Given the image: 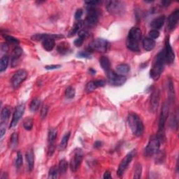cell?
Wrapping results in <instances>:
<instances>
[{
    "label": "cell",
    "instance_id": "6da1fadb",
    "mask_svg": "<svg viewBox=\"0 0 179 179\" xmlns=\"http://www.w3.org/2000/svg\"><path fill=\"white\" fill-rule=\"evenodd\" d=\"M165 51H161L155 57L152 69L150 71V76L154 81H157L160 77L166 63Z\"/></svg>",
    "mask_w": 179,
    "mask_h": 179
},
{
    "label": "cell",
    "instance_id": "7a4b0ae2",
    "mask_svg": "<svg viewBox=\"0 0 179 179\" xmlns=\"http://www.w3.org/2000/svg\"><path fill=\"white\" fill-rule=\"evenodd\" d=\"M127 122L134 135L137 137L142 136L144 131V125L140 117L136 113H130L128 115Z\"/></svg>",
    "mask_w": 179,
    "mask_h": 179
},
{
    "label": "cell",
    "instance_id": "3957f363",
    "mask_svg": "<svg viewBox=\"0 0 179 179\" xmlns=\"http://www.w3.org/2000/svg\"><path fill=\"white\" fill-rule=\"evenodd\" d=\"M106 8H107L108 13L115 16L124 15L126 11L125 2L121 1H115V0L107 1L106 3Z\"/></svg>",
    "mask_w": 179,
    "mask_h": 179
},
{
    "label": "cell",
    "instance_id": "277c9868",
    "mask_svg": "<svg viewBox=\"0 0 179 179\" xmlns=\"http://www.w3.org/2000/svg\"><path fill=\"white\" fill-rule=\"evenodd\" d=\"M169 101H167L166 102H164L162 110H161V113L160 116V121H159V132L160 135L158 136V137L162 140V132L164 131V126H165V123L167 122V118H168L169 116Z\"/></svg>",
    "mask_w": 179,
    "mask_h": 179
},
{
    "label": "cell",
    "instance_id": "5b68a950",
    "mask_svg": "<svg viewBox=\"0 0 179 179\" xmlns=\"http://www.w3.org/2000/svg\"><path fill=\"white\" fill-rule=\"evenodd\" d=\"M161 143V139L158 137H152L149 141L147 146L145 149V154L147 156H152V155L157 154L159 152Z\"/></svg>",
    "mask_w": 179,
    "mask_h": 179
},
{
    "label": "cell",
    "instance_id": "8992f818",
    "mask_svg": "<svg viewBox=\"0 0 179 179\" xmlns=\"http://www.w3.org/2000/svg\"><path fill=\"white\" fill-rule=\"evenodd\" d=\"M136 153H137L136 150H132V151L129 152V153L125 157L124 159L121 161V162H120L118 167V171H117V175H118L119 177H122L123 174H124L125 170L127 169V167L130 165L132 160H133L134 157L136 155Z\"/></svg>",
    "mask_w": 179,
    "mask_h": 179
},
{
    "label": "cell",
    "instance_id": "52a82bcc",
    "mask_svg": "<svg viewBox=\"0 0 179 179\" xmlns=\"http://www.w3.org/2000/svg\"><path fill=\"white\" fill-rule=\"evenodd\" d=\"M108 81L111 85L114 86H120L124 84L127 78L124 75H120L109 70L107 72Z\"/></svg>",
    "mask_w": 179,
    "mask_h": 179
},
{
    "label": "cell",
    "instance_id": "ba28073f",
    "mask_svg": "<svg viewBox=\"0 0 179 179\" xmlns=\"http://www.w3.org/2000/svg\"><path fill=\"white\" fill-rule=\"evenodd\" d=\"M91 50H95L100 52H106L110 48V43L104 39H96L90 46Z\"/></svg>",
    "mask_w": 179,
    "mask_h": 179
},
{
    "label": "cell",
    "instance_id": "9c48e42d",
    "mask_svg": "<svg viewBox=\"0 0 179 179\" xmlns=\"http://www.w3.org/2000/svg\"><path fill=\"white\" fill-rule=\"evenodd\" d=\"M83 159V152L81 148H77L74 151V154L70 162V168L72 172H76L79 169Z\"/></svg>",
    "mask_w": 179,
    "mask_h": 179
},
{
    "label": "cell",
    "instance_id": "30bf717a",
    "mask_svg": "<svg viewBox=\"0 0 179 179\" xmlns=\"http://www.w3.org/2000/svg\"><path fill=\"white\" fill-rule=\"evenodd\" d=\"M99 20V13L95 7H87V14L86 18V22L87 26L93 27L97 24Z\"/></svg>",
    "mask_w": 179,
    "mask_h": 179
},
{
    "label": "cell",
    "instance_id": "8fae6325",
    "mask_svg": "<svg viewBox=\"0 0 179 179\" xmlns=\"http://www.w3.org/2000/svg\"><path fill=\"white\" fill-rule=\"evenodd\" d=\"M25 109V104H20L16 107V110L13 113V118L12 120H11V122L9 126L10 128L15 127L17 125V124L19 122V120L21 119L22 116H23V114H24Z\"/></svg>",
    "mask_w": 179,
    "mask_h": 179
},
{
    "label": "cell",
    "instance_id": "7c38bea8",
    "mask_svg": "<svg viewBox=\"0 0 179 179\" xmlns=\"http://www.w3.org/2000/svg\"><path fill=\"white\" fill-rule=\"evenodd\" d=\"M27 76V72L25 69H20L17 71L15 74L13 76L11 79V83L14 88H17L21 84L22 82L24 81Z\"/></svg>",
    "mask_w": 179,
    "mask_h": 179
},
{
    "label": "cell",
    "instance_id": "4fadbf2b",
    "mask_svg": "<svg viewBox=\"0 0 179 179\" xmlns=\"http://www.w3.org/2000/svg\"><path fill=\"white\" fill-rule=\"evenodd\" d=\"M160 92L158 89H155L152 91L151 96V101H150V110L152 112H155L157 109L160 103Z\"/></svg>",
    "mask_w": 179,
    "mask_h": 179
},
{
    "label": "cell",
    "instance_id": "5bb4252c",
    "mask_svg": "<svg viewBox=\"0 0 179 179\" xmlns=\"http://www.w3.org/2000/svg\"><path fill=\"white\" fill-rule=\"evenodd\" d=\"M179 20V9H176L174 12H172L171 15L168 17L167 20V29L169 31L174 30L177 27Z\"/></svg>",
    "mask_w": 179,
    "mask_h": 179
},
{
    "label": "cell",
    "instance_id": "9a60e30c",
    "mask_svg": "<svg viewBox=\"0 0 179 179\" xmlns=\"http://www.w3.org/2000/svg\"><path fill=\"white\" fill-rule=\"evenodd\" d=\"M165 55H166V60L168 64H172L174 62L175 60V53L174 51H173V48L170 44L169 42V39L167 38L166 39V43H165Z\"/></svg>",
    "mask_w": 179,
    "mask_h": 179
},
{
    "label": "cell",
    "instance_id": "2e32d148",
    "mask_svg": "<svg viewBox=\"0 0 179 179\" xmlns=\"http://www.w3.org/2000/svg\"><path fill=\"white\" fill-rule=\"evenodd\" d=\"M142 39V31L139 27H134L129 32L127 39L134 41V42H139Z\"/></svg>",
    "mask_w": 179,
    "mask_h": 179
},
{
    "label": "cell",
    "instance_id": "e0dca14e",
    "mask_svg": "<svg viewBox=\"0 0 179 179\" xmlns=\"http://www.w3.org/2000/svg\"><path fill=\"white\" fill-rule=\"evenodd\" d=\"M22 54V50L21 48L17 46L13 49L12 55H11V67L14 68L18 64L19 59Z\"/></svg>",
    "mask_w": 179,
    "mask_h": 179
},
{
    "label": "cell",
    "instance_id": "ac0fdd59",
    "mask_svg": "<svg viewBox=\"0 0 179 179\" xmlns=\"http://www.w3.org/2000/svg\"><path fill=\"white\" fill-rule=\"evenodd\" d=\"M63 35L60 34H37L34 35L32 37V40L36 41V42H39V41L45 40L46 39H48V38H52V39H60V38H63Z\"/></svg>",
    "mask_w": 179,
    "mask_h": 179
},
{
    "label": "cell",
    "instance_id": "d6986e66",
    "mask_svg": "<svg viewBox=\"0 0 179 179\" xmlns=\"http://www.w3.org/2000/svg\"><path fill=\"white\" fill-rule=\"evenodd\" d=\"M164 22H165V16L161 15L152 20L151 26L152 28H153V30H159V29L162 28L164 24Z\"/></svg>",
    "mask_w": 179,
    "mask_h": 179
},
{
    "label": "cell",
    "instance_id": "ffe728a7",
    "mask_svg": "<svg viewBox=\"0 0 179 179\" xmlns=\"http://www.w3.org/2000/svg\"><path fill=\"white\" fill-rule=\"evenodd\" d=\"M11 115V108L8 107H5L3 108L1 113V126L6 127L9 120Z\"/></svg>",
    "mask_w": 179,
    "mask_h": 179
},
{
    "label": "cell",
    "instance_id": "44dd1931",
    "mask_svg": "<svg viewBox=\"0 0 179 179\" xmlns=\"http://www.w3.org/2000/svg\"><path fill=\"white\" fill-rule=\"evenodd\" d=\"M26 160H27L29 171L32 172L34 166V154L32 149L29 150L26 152Z\"/></svg>",
    "mask_w": 179,
    "mask_h": 179
},
{
    "label": "cell",
    "instance_id": "7402d4cb",
    "mask_svg": "<svg viewBox=\"0 0 179 179\" xmlns=\"http://www.w3.org/2000/svg\"><path fill=\"white\" fill-rule=\"evenodd\" d=\"M143 46L146 51H151L155 48V42L154 39L150 37H146L143 39Z\"/></svg>",
    "mask_w": 179,
    "mask_h": 179
},
{
    "label": "cell",
    "instance_id": "603a6c76",
    "mask_svg": "<svg viewBox=\"0 0 179 179\" xmlns=\"http://www.w3.org/2000/svg\"><path fill=\"white\" fill-rule=\"evenodd\" d=\"M55 39H52V38H48V39H46L42 42V46L46 51H51L52 49L55 48Z\"/></svg>",
    "mask_w": 179,
    "mask_h": 179
},
{
    "label": "cell",
    "instance_id": "cb8c5ba5",
    "mask_svg": "<svg viewBox=\"0 0 179 179\" xmlns=\"http://www.w3.org/2000/svg\"><path fill=\"white\" fill-rule=\"evenodd\" d=\"M84 25V22L83 20H78L77 22H76L74 25L73 26V27L72 28V30L69 31L68 34L69 37H74L76 34H77V32L81 30Z\"/></svg>",
    "mask_w": 179,
    "mask_h": 179
},
{
    "label": "cell",
    "instance_id": "d4e9b609",
    "mask_svg": "<svg viewBox=\"0 0 179 179\" xmlns=\"http://www.w3.org/2000/svg\"><path fill=\"white\" fill-rule=\"evenodd\" d=\"M99 64L106 72L109 71L111 68V62L109 59L107 57L102 56L100 59H99Z\"/></svg>",
    "mask_w": 179,
    "mask_h": 179
},
{
    "label": "cell",
    "instance_id": "484cf974",
    "mask_svg": "<svg viewBox=\"0 0 179 179\" xmlns=\"http://www.w3.org/2000/svg\"><path fill=\"white\" fill-rule=\"evenodd\" d=\"M126 45H127V48L129 50H130V51H132L138 52V51H140V47L139 45V42H134V41L127 39Z\"/></svg>",
    "mask_w": 179,
    "mask_h": 179
},
{
    "label": "cell",
    "instance_id": "4316f807",
    "mask_svg": "<svg viewBox=\"0 0 179 179\" xmlns=\"http://www.w3.org/2000/svg\"><path fill=\"white\" fill-rule=\"evenodd\" d=\"M130 67L127 64H120L116 67V71L118 74H126L130 72Z\"/></svg>",
    "mask_w": 179,
    "mask_h": 179
},
{
    "label": "cell",
    "instance_id": "83f0119b",
    "mask_svg": "<svg viewBox=\"0 0 179 179\" xmlns=\"http://www.w3.org/2000/svg\"><path fill=\"white\" fill-rule=\"evenodd\" d=\"M70 136H71V132H70L64 135V137H62V141L59 146L60 151H64V150L67 148Z\"/></svg>",
    "mask_w": 179,
    "mask_h": 179
},
{
    "label": "cell",
    "instance_id": "f1b7e54d",
    "mask_svg": "<svg viewBox=\"0 0 179 179\" xmlns=\"http://www.w3.org/2000/svg\"><path fill=\"white\" fill-rule=\"evenodd\" d=\"M57 51L62 55L66 54L69 50V43L67 42H62L57 46Z\"/></svg>",
    "mask_w": 179,
    "mask_h": 179
},
{
    "label": "cell",
    "instance_id": "f546056e",
    "mask_svg": "<svg viewBox=\"0 0 179 179\" xmlns=\"http://www.w3.org/2000/svg\"><path fill=\"white\" fill-rule=\"evenodd\" d=\"M8 62H9V58L7 55L2 56L0 60V72H4L7 69Z\"/></svg>",
    "mask_w": 179,
    "mask_h": 179
},
{
    "label": "cell",
    "instance_id": "4dcf8cb0",
    "mask_svg": "<svg viewBox=\"0 0 179 179\" xmlns=\"http://www.w3.org/2000/svg\"><path fill=\"white\" fill-rule=\"evenodd\" d=\"M57 136V131L56 129H51L48 132V142L49 144H53Z\"/></svg>",
    "mask_w": 179,
    "mask_h": 179
},
{
    "label": "cell",
    "instance_id": "1f68e13d",
    "mask_svg": "<svg viewBox=\"0 0 179 179\" xmlns=\"http://www.w3.org/2000/svg\"><path fill=\"white\" fill-rule=\"evenodd\" d=\"M41 105V101L39 98H34L32 99L30 105V109L32 112H36L39 109Z\"/></svg>",
    "mask_w": 179,
    "mask_h": 179
},
{
    "label": "cell",
    "instance_id": "d6a6232c",
    "mask_svg": "<svg viewBox=\"0 0 179 179\" xmlns=\"http://www.w3.org/2000/svg\"><path fill=\"white\" fill-rule=\"evenodd\" d=\"M59 172L60 174H64L68 169V162L65 160H62L60 161L59 165H58Z\"/></svg>",
    "mask_w": 179,
    "mask_h": 179
},
{
    "label": "cell",
    "instance_id": "836d02e7",
    "mask_svg": "<svg viewBox=\"0 0 179 179\" xmlns=\"http://www.w3.org/2000/svg\"><path fill=\"white\" fill-rule=\"evenodd\" d=\"M60 174L59 169L57 166H52L51 167L48 172V177L50 178H57L58 174Z\"/></svg>",
    "mask_w": 179,
    "mask_h": 179
},
{
    "label": "cell",
    "instance_id": "e575fe53",
    "mask_svg": "<svg viewBox=\"0 0 179 179\" xmlns=\"http://www.w3.org/2000/svg\"><path fill=\"white\" fill-rule=\"evenodd\" d=\"M11 147L12 148H15L17 145V143H18V134L17 132H13L11 137Z\"/></svg>",
    "mask_w": 179,
    "mask_h": 179
},
{
    "label": "cell",
    "instance_id": "d590c367",
    "mask_svg": "<svg viewBox=\"0 0 179 179\" xmlns=\"http://www.w3.org/2000/svg\"><path fill=\"white\" fill-rule=\"evenodd\" d=\"M34 121L31 118H26L24 122H23V127L26 130H31L32 127H33Z\"/></svg>",
    "mask_w": 179,
    "mask_h": 179
},
{
    "label": "cell",
    "instance_id": "8d00e7d4",
    "mask_svg": "<svg viewBox=\"0 0 179 179\" xmlns=\"http://www.w3.org/2000/svg\"><path fill=\"white\" fill-rule=\"evenodd\" d=\"M75 95H76V91L73 87L69 86L66 89L65 95L68 99L74 98L75 97Z\"/></svg>",
    "mask_w": 179,
    "mask_h": 179
},
{
    "label": "cell",
    "instance_id": "74e56055",
    "mask_svg": "<svg viewBox=\"0 0 179 179\" xmlns=\"http://www.w3.org/2000/svg\"><path fill=\"white\" fill-rule=\"evenodd\" d=\"M97 88V87L96 86L95 82V81H90L89 83H87L86 87V90L87 92L90 93L93 92V91L95 90Z\"/></svg>",
    "mask_w": 179,
    "mask_h": 179
},
{
    "label": "cell",
    "instance_id": "f35d334b",
    "mask_svg": "<svg viewBox=\"0 0 179 179\" xmlns=\"http://www.w3.org/2000/svg\"><path fill=\"white\" fill-rule=\"evenodd\" d=\"M22 162H23V159H22V155L21 154V152L20 151L17 152V157L16 159V167L17 169H20L21 166L22 165Z\"/></svg>",
    "mask_w": 179,
    "mask_h": 179
},
{
    "label": "cell",
    "instance_id": "ab89813d",
    "mask_svg": "<svg viewBox=\"0 0 179 179\" xmlns=\"http://www.w3.org/2000/svg\"><path fill=\"white\" fill-rule=\"evenodd\" d=\"M142 167L140 164H137V165L135 166L134 178H140L141 176H142Z\"/></svg>",
    "mask_w": 179,
    "mask_h": 179
},
{
    "label": "cell",
    "instance_id": "60d3db41",
    "mask_svg": "<svg viewBox=\"0 0 179 179\" xmlns=\"http://www.w3.org/2000/svg\"><path fill=\"white\" fill-rule=\"evenodd\" d=\"M3 37H4L6 41H7V42H8L9 43H13V44H16V45H17L19 43V41L17 39H16V38H14L13 37L9 36V35H7V34L3 35Z\"/></svg>",
    "mask_w": 179,
    "mask_h": 179
},
{
    "label": "cell",
    "instance_id": "b9f144b4",
    "mask_svg": "<svg viewBox=\"0 0 179 179\" xmlns=\"http://www.w3.org/2000/svg\"><path fill=\"white\" fill-rule=\"evenodd\" d=\"M77 57L82 58H90L91 57V52L89 51H83L79 52L77 54Z\"/></svg>",
    "mask_w": 179,
    "mask_h": 179
},
{
    "label": "cell",
    "instance_id": "7bdbcfd3",
    "mask_svg": "<svg viewBox=\"0 0 179 179\" xmlns=\"http://www.w3.org/2000/svg\"><path fill=\"white\" fill-rule=\"evenodd\" d=\"M160 36V32L158 30H152L149 32V37L151 39H157Z\"/></svg>",
    "mask_w": 179,
    "mask_h": 179
},
{
    "label": "cell",
    "instance_id": "ee69618b",
    "mask_svg": "<svg viewBox=\"0 0 179 179\" xmlns=\"http://www.w3.org/2000/svg\"><path fill=\"white\" fill-rule=\"evenodd\" d=\"M48 106H43L42 107V110H41V117H42V119H44L47 114H48Z\"/></svg>",
    "mask_w": 179,
    "mask_h": 179
},
{
    "label": "cell",
    "instance_id": "f6af8a7d",
    "mask_svg": "<svg viewBox=\"0 0 179 179\" xmlns=\"http://www.w3.org/2000/svg\"><path fill=\"white\" fill-rule=\"evenodd\" d=\"M84 40H85V39H83V38L78 37V39H76L74 41V45H75L76 47H81V46H82V44H83Z\"/></svg>",
    "mask_w": 179,
    "mask_h": 179
},
{
    "label": "cell",
    "instance_id": "bcb514c9",
    "mask_svg": "<svg viewBox=\"0 0 179 179\" xmlns=\"http://www.w3.org/2000/svg\"><path fill=\"white\" fill-rule=\"evenodd\" d=\"M83 10L81 9V8H78V9H77V11H76V13H75V19L76 20H80L81 19V17H82V16H83Z\"/></svg>",
    "mask_w": 179,
    "mask_h": 179
},
{
    "label": "cell",
    "instance_id": "7dc6e473",
    "mask_svg": "<svg viewBox=\"0 0 179 179\" xmlns=\"http://www.w3.org/2000/svg\"><path fill=\"white\" fill-rule=\"evenodd\" d=\"M61 67L60 64H52V65H47L45 67V68L46 69H59Z\"/></svg>",
    "mask_w": 179,
    "mask_h": 179
},
{
    "label": "cell",
    "instance_id": "c3c4849f",
    "mask_svg": "<svg viewBox=\"0 0 179 179\" xmlns=\"http://www.w3.org/2000/svg\"><path fill=\"white\" fill-rule=\"evenodd\" d=\"M99 3H100L99 1H90V2H86V4H87V7H95V6L99 4Z\"/></svg>",
    "mask_w": 179,
    "mask_h": 179
},
{
    "label": "cell",
    "instance_id": "681fc988",
    "mask_svg": "<svg viewBox=\"0 0 179 179\" xmlns=\"http://www.w3.org/2000/svg\"><path fill=\"white\" fill-rule=\"evenodd\" d=\"M172 125V127L173 129H177V118H176V117L174 116L172 117V120H171V123H170Z\"/></svg>",
    "mask_w": 179,
    "mask_h": 179
},
{
    "label": "cell",
    "instance_id": "f907efd6",
    "mask_svg": "<svg viewBox=\"0 0 179 179\" xmlns=\"http://www.w3.org/2000/svg\"><path fill=\"white\" fill-rule=\"evenodd\" d=\"M97 87H104L105 86V81L102 80H97L95 81Z\"/></svg>",
    "mask_w": 179,
    "mask_h": 179
},
{
    "label": "cell",
    "instance_id": "816d5d0a",
    "mask_svg": "<svg viewBox=\"0 0 179 179\" xmlns=\"http://www.w3.org/2000/svg\"><path fill=\"white\" fill-rule=\"evenodd\" d=\"M2 52H7L8 51V46L7 43H3V44L2 45Z\"/></svg>",
    "mask_w": 179,
    "mask_h": 179
},
{
    "label": "cell",
    "instance_id": "f5cc1de1",
    "mask_svg": "<svg viewBox=\"0 0 179 179\" xmlns=\"http://www.w3.org/2000/svg\"><path fill=\"white\" fill-rule=\"evenodd\" d=\"M6 130H7L6 127H2L1 126V129H0V137L1 138L4 137V135L6 133Z\"/></svg>",
    "mask_w": 179,
    "mask_h": 179
},
{
    "label": "cell",
    "instance_id": "db71d44e",
    "mask_svg": "<svg viewBox=\"0 0 179 179\" xmlns=\"http://www.w3.org/2000/svg\"><path fill=\"white\" fill-rule=\"evenodd\" d=\"M102 143L101 142H99V141H97V142L95 143V144H94V147L95 148H99L102 147Z\"/></svg>",
    "mask_w": 179,
    "mask_h": 179
},
{
    "label": "cell",
    "instance_id": "11a10c76",
    "mask_svg": "<svg viewBox=\"0 0 179 179\" xmlns=\"http://www.w3.org/2000/svg\"><path fill=\"white\" fill-rule=\"evenodd\" d=\"M111 178V173L109 172H108L107 171L105 173H104V178Z\"/></svg>",
    "mask_w": 179,
    "mask_h": 179
},
{
    "label": "cell",
    "instance_id": "9f6ffc18",
    "mask_svg": "<svg viewBox=\"0 0 179 179\" xmlns=\"http://www.w3.org/2000/svg\"><path fill=\"white\" fill-rule=\"evenodd\" d=\"M162 4L163 5V7H169V6L171 4V3L172 2H170V1H162Z\"/></svg>",
    "mask_w": 179,
    "mask_h": 179
},
{
    "label": "cell",
    "instance_id": "6f0895ef",
    "mask_svg": "<svg viewBox=\"0 0 179 179\" xmlns=\"http://www.w3.org/2000/svg\"><path fill=\"white\" fill-rule=\"evenodd\" d=\"M89 72H90V74H92V75H95L96 74V71H95V70H94L93 69H90L89 70Z\"/></svg>",
    "mask_w": 179,
    "mask_h": 179
},
{
    "label": "cell",
    "instance_id": "680465c9",
    "mask_svg": "<svg viewBox=\"0 0 179 179\" xmlns=\"http://www.w3.org/2000/svg\"><path fill=\"white\" fill-rule=\"evenodd\" d=\"M162 152H159V153H158V155H160V157H162ZM162 157H165V155H163ZM163 157H162V158H163ZM163 162H164V161H163L162 159H161L160 161V163H163Z\"/></svg>",
    "mask_w": 179,
    "mask_h": 179
}]
</instances>
